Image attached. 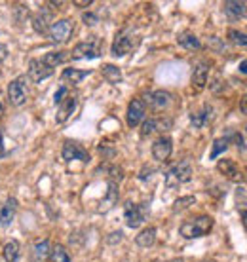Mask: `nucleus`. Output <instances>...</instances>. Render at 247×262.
<instances>
[{
	"mask_svg": "<svg viewBox=\"0 0 247 262\" xmlns=\"http://www.w3.org/2000/svg\"><path fill=\"white\" fill-rule=\"evenodd\" d=\"M99 55H101V52H99V46L95 44V42H80V44H76L74 50H72L71 59H74V61L95 59V57H99Z\"/></svg>",
	"mask_w": 247,
	"mask_h": 262,
	"instance_id": "6e6552de",
	"label": "nucleus"
},
{
	"mask_svg": "<svg viewBox=\"0 0 247 262\" xmlns=\"http://www.w3.org/2000/svg\"><path fill=\"white\" fill-rule=\"evenodd\" d=\"M69 57H71V55H69L67 52H50V53H46L44 57H42V63H44V65H48L50 69H53V67L65 63Z\"/></svg>",
	"mask_w": 247,
	"mask_h": 262,
	"instance_id": "4be33fe9",
	"label": "nucleus"
},
{
	"mask_svg": "<svg viewBox=\"0 0 247 262\" xmlns=\"http://www.w3.org/2000/svg\"><path fill=\"white\" fill-rule=\"evenodd\" d=\"M208 76H209L208 63H200V65L194 69V74H192V84H194V88L198 90V92L205 88V84H208Z\"/></svg>",
	"mask_w": 247,
	"mask_h": 262,
	"instance_id": "f3484780",
	"label": "nucleus"
},
{
	"mask_svg": "<svg viewBox=\"0 0 247 262\" xmlns=\"http://www.w3.org/2000/svg\"><path fill=\"white\" fill-rule=\"evenodd\" d=\"M240 215H241V223H243V228L247 232V207H240Z\"/></svg>",
	"mask_w": 247,
	"mask_h": 262,
	"instance_id": "f704fd0d",
	"label": "nucleus"
},
{
	"mask_svg": "<svg viewBox=\"0 0 247 262\" xmlns=\"http://www.w3.org/2000/svg\"><path fill=\"white\" fill-rule=\"evenodd\" d=\"M240 72L241 74H247V59H243L240 63Z\"/></svg>",
	"mask_w": 247,
	"mask_h": 262,
	"instance_id": "58836bf2",
	"label": "nucleus"
},
{
	"mask_svg": "<svg viewBox=\"0 0 247 262\" xmlns=\"http://www.w3.org/2000/svg\"><path fill=\"white\" fill-rule=\"evenodd\" d=\"M61 156L65 162H72V160H80V162H84L88 164L90 162V154L86 148H82L78 143H74V141H67L63 144V152H61Z\"/></svg>",
	"mask_w": 247,
	"mask_h": 262,
	"instance_id": "0eeeda50",
	"label": "nucleus"
},
{
	"mask_svg": "<svg viewBox=\"0 0 247 262\" xmlns=\"http://www.w3.org/2000/svg\"><path fill=\"white\" fill-rule=\"evenodd\" d=\"M17 258H19V242L10 239V242L4 245V260L17 262Z\"/></svg>",
	"mask_w": 247,
	"mask_h": 262,
	"instance_id": "393cba45",
	"label": "nucleus"
},
{
	"mask_svg": "<svg viewBox=\"0 0 247 262\" xmlns=\"http://www.w3.org/2000/svg\"><path fill=\"white\" fill-rule=\"evenodd\" d=\"M192 203H196L194 196H182V198H179V200H175V203H173L171 211H173V213H181V211L189 209Z\"/></svg>",
	"mask_w": 247,
	"mask_h": 262,
	"instance_id": "c85d7f7f",
	"label": "nucleus"
},
{
	"mask_svg": "<svg viewBox=\"0 0 247 262\" xmlns=\"http://www.w3.org/2000/svg\"><path fill=\"white\" fill-rule=\"evenodd\" d=\"M190 179H192V165H190L189 160L177 162V164L171 165L168 169V173H166V184H168L169 188H171V186H177V184L189 183Z\"/></svg>",
	"mask_w": 247,
	"mask_h": 262,
	"instance_id": "f03ea898",
	"label": "nucleus"
},
{
	"mask_svg": "<svg viewBox=\"0 0 247 262\" xmlns=\"http://www.w3.org/2000/svg\"><path fill=\"white\" fill-rule=\"evenodd\" d=\"M227 148H228V139L227 137L215 139L213 148H211V154H209V158H211V160H217V158H219V154H222Z\"/></svg>",
	"mask_w": 247,
	"mask_h": 262,
	"instance_id": "c756f323",
	"label": "nucleus"
},
{
	"mask_svg": "<svg viewBox=\"0 0 247 262\" xmlns=\"http://www.w3.org/2000/svg\"><path fill=\"white\" fill-rule=\"evenodd\" d=\"M82 19H84L86 25H95V23L99 21V17L95 15V13H84V17H82Z\"/></svg>",
	"mask_w": 247,
	"mask_h": 262,
	"instance_id": "72a5a7b5",
	"label": "nucleus"
},
{
	"mask_svg": "<svg viewBox=\"0 0 247 262\" xmlns=\"http://www.w3.org/2000/svg\"><path fill=\"white\" fill-rule=\"evenodd\" d=\"M156 242V228L154 226H149V228H145L141 234H137L135 237V243L139 247H152Z\"/></svg>",
	"mask_w": 247,
	"mask_h": 262,
	"instance_id": "6ab92c4d",
	"label": "nucleus"
},
{
	"mask_svg": "<svg viewBox=\"0 0 247 262\" xmlns=\"http://www.w3.org/2000/svg\"><path fill=\"white\" fill-rule=\"evenodd\" d=\"M228 38L234 42L236 46H241V48H247V34L245 33H240V31H228Z\"/></svg>",
	"mask_w": 247,
	"mask_h": 262,
	"instance_id": "2f4dec72",
	"label": "nucleus"
},
{
	"mask_svg": "<svg viewBox=\"0 0 247 262\" xmlns=\"http://www.w3.org/2000/svg\"><path fill=\"white\" fill-rule=\"evenodd\" d=\"M103 76H105V80L111 82V84H120V82H122V71L114 65H105Z\"/></svg>",
	"mask_w": 247,
	"mask_h": 262,
	"instance_id": "a878e982",
	"label": "nucleus"
},
{
	"mask_svg": "<svg viewBox=\"0 0 247 262\" xmlns=\"http://www.w3.org/2000/svg\"><path fill=\"white\" fill-rule=\"evenodd\" d=\"M177 42H179L184 50H189V52H196V50H200V48H202V42H200V40H198V36H194L192 33L179 34Z\"/></svg>",
	"mask_w": 247,
	"mask_h": 262,
	"instance_id": "aec40b11",
	"label": "nucleus"
},
{
	"mask_svg": "<svg viewBox=\"0 0 247 262\" xmlns=\"http://www.w3.org/2000/svg\"><path fill=\"white\" fill-rule=\"evenodd\" d=\"M67 97H69V90H67V88H59L57 93H55V97H53V101H55L57 105H61Z\"/></svg>",
	"mask_w": 247,
	"mask_h": 262,
	"instance_id": "473e14b6",
	"label": "nucleus"
},
{
	"mask_svg": "<svg viewBox=\"0 0 247 262\" xmlns=\"http://www.w3.org/2000/svg\"><path fill=\"white\" fill-rule=\"evenodd\" d=\"M114 234H116V236H111L109 237V242H116V239H122V232H114Z\"/></svg>",
	"mask_w": 247,
	"mask_h": 262,
	"instance_id": "ea45409f",
	"label": "nucleus"
},
{
	"mask_svg": "<svg viewBox=\"0 0 247 262\" xmlns=\"http://www.w3.org/2000/svg\"><path fill=\"white\" fill-rule=\"evenodd\" d=\"M211 228H213V219L209 215H200L187 221V223H182L179 232L187 239H196V237L208 236L209 232H211Z\"/></svg>",
	"mask_w": 247,
	"mask_h": 262,
	"instance_id": "f257e3e1",
	"label": "nucleus"
},
{
	"mask_svg": "<svg viewBox=\"0 0 247 262\" xmlns=\"http://www.w3.org/2000/svg\"><path fill=\"white\" fill-rule=\"evenodd\" d=\"M145 112H147V105L143 103V99H133L128 106V114H126V120H128V125L130 127H137L141 124V120L145 118Z\"/></svg>",
	"mask_w": 247,
	"mask_h": 262,
	"instance_id": "9d476101",
	"label": "nucleus"
},
{
	"mask_svg": "<svg viewBox=\"0 0 247 262\" xmlns=\"http://www.w3.org/2000/svg\"><path fill=\"white\" fill-rule=\"evenodd\" d=\"M15 213H17V200H15V198H8L6 203H4L2 209H0V226H2V228H8V226L12 224Z\"/></svg>",
	"mask_w": 247,
	"mask_h": 262,
	"instance_id": "2eb2a0df",
	"label": "nucleus"
},
{
	"mask_svg": "<svg viewBox=\"0 0 247 262\" xmlns=\"http://www.w3.org/2000/svg\"><path fill=\"white\" fill-rule=\"evenodd\" d=\"M50 262H72L67 249L63 245H53L52 251H50Z\"/></svg>",
	"mask_w": 247,
	"mask_h": 262,
	"instance_id": "bb28decb",
	"label": "nucleus"
},
{
	"mask_svg": "<svg viewBox=\"0 0 247 262\" xmlns=\"http://www.w3.org/2000/svg\"><path fill=\"white\" fill-rule=\"evenodd\" d=\"M208 118H209V106H205L203 111L196 112V114L190 116V124L194 125V127H203L205 122H208Z\"/></svg>",
	"mask_w": 247,
	"mask_h": 262,
	"instance_id": "7c9ffc66",
	"label": "nucleus"
},
{
	"mask_svg": "<svg viewBox=\"0 0 247 262\" xmlns=\"http://www.w3.org/2000/svg\"><path fill=\"white\" fill-rule=\"evenodd\" d=\"M147 215H149V207L143 205V203H133V202L126 203L123 216H126V224L130 228H139L147 221Z\"/></svg>",
	"mask_w": 247,
	"mask_h": 262,
	"instance_id": "7ed1b4c3",
	"label": "nucleus"
},
{
	"mask_svg": "<svg viewBox=\"0 0 247 262\" xmlns=\"http://www.w3.org/2000/svg\"><path fill=\"white\" fill-rule=\"evenodd\" d=\"M143 103L145 105L149 103L154 111H162V108L169 106V103H171V93L163 92V90H156V92H152V93H147Z\"/></svg>",
	"mask_w": 247,
	"mask_h": 262,
	"instance_id": "f8f14e48",
	"label": "nucleus"
},
{
	"mask_svg": "<svg viewBox=\"0 0 247 262\" xmlns=\"http://www.w3.org/2000/svg\"><path fill=\"white\" fill-rule=\"evenodd\" d=\"M118 202V186L116 183H109V190H107V196H105L103 200V205L99 207V211H109L114 205V203Z\"/></svg>",
	"mask_w": 247,
	"mask_h": 262,
	"instance_id": "b1692460",
	"label": "nucleus"
},
{
	"mask_svg": "<svg viewBox=\"0 0 247 262\" xmlns=\"http://www.w3.org/2000/svg\"><path fill=\"white\" fill-rule=\"evenodd\" d=\"M2 118H4V106L0 105V120H2Z\"/></svg>",
	"mask_w": 247,
	"mask_h": 262,
	"instance_id": "a19ab883",
	"label": "nucleus"
},
{
	"mask_svg": "<svg viewBox=\"0 0 247 262\" xmlns=\"http://www.w3.org/2000/svg\"><path fill=\"white\" fill-rule=\"evenodd\" d=\"M91 74V71H78V69H65L61 78L65 82H71V84H80L84 78H88Z\"/></svg>",
	"mask_w": 247,
	"mask_h": 262,
	"instance_id": "412c9836",
	"label": "nucleus"
},
{
	"mask_svg": "<svg viewBox=\"0 0 247 262\" xmlns=\"http://www.w3.org/2000/svg\"><path fill=\"white\" fill-rule=\"evenodd\" d=\"M27 95H29V90H27V84L23 76L10 82V85H8V99H10V103H12L13 106L25 105Z\"/></svg>",
	"mask_w": 247,
	"mask_h": 262,
	"instance_id": "20e7f679",
	"label": "nucleus"
},
{
	"mask_svg": "<svg viewBox=\"0 0 247 262\" xmlns=\"http://www.w3.org/2000/svg\"><path fill=\"white\" fill-rule=\"evenodd\" d=\"M154 262H179V260H154Z\"/></svg>",
	"mask_w": 247,
	"mask_h": 262,
	"instance_id": "79ce46f5",
	"label": "nucleus"
},
{
	"mask_svg": "<svg viewBox=\"0 0 247 262\" xmlns=\"http://www.w3.org/2000/svg\"><path fill=\"white\" fill-rule=\"evenodd\" d=\"M224 13L230 19H240L241 15L247 13V4L238 2V0H228V2H224Z\"/></svg>",
	"mask_w": 247,
	"mask_h": 262,
	"instance_id": "dca6fc26",
	"label": "nucleus"
},
{
	"mask_svg": "<svg viewBox=\"0 0 247 262\" xmlns=\"http://www.w3.org/2000/svg\"><path fill=\"white\" fill-rule=\"evenodd\" d=\"M217 169L219 173H222L228 181H232V183H243L245 181V175H243V171L240 169V165L232 162V160H221L219 164H217Z\"/></svg>",
	"mask_w": 247,
	"mask_h": 262,
	"instance_id": "423d86ee",
	"label": "nucleus"
},
{
	"mask_svg": "<svg viewBox=\"0 0 247 262\" xmlns=\"http://www.w3.org/2000/svg\"><path fill=\"white\" fill-rule=\"evenodd\" d=\"M50 13L48 12H40L36 17H34V21H33V27H34V31L36 33H40V34H46L48 31H50V27H52V23H50Z\"/></svg>",
	"mask_w": 247,
	"mask_h": 262,
	"instance_id": "5701e85b",
	"label": "nucleus"
},
{
	"mask_svg": "<svg viewBox=\"0 0 247 262\" xmlns=\"http://www.w3.org/2000/svg\"><path fill=\"white\" fill-rule=\"evenodd\" d=\"M52 74H53V69L44 65L42 59H33L29 63V78L33 80V82H36V84L46 78H50Z\"/></svg>",
	"mask_w": 247,
	"mask_h": 262,
	"instance_id": "ddd939ff",
	"label": "nucleus"
},
{
	"mask_svg": "<svg viewBox=\"0 0 247 262\" xmlns=\"http://www.w3.org/2000/svg\"><path fill=\"white\" fill-rule=\"evenodd\" d=\"M74 108H76V99L74 97H69L59 105V111H57V116H55V120H57L59 124H63V122H67V120L71 118V114L74 112Z\"/></svg>",
	"mask_w": 247,
	"mask_h": 262,
	"instance_id": "a211bd4d",
	"label": "nucleus"
},
{
	"mask_svg": "<svg viewBox=\"0 0 247 262\" xmlns=\"http://www.w3.org/2000/svg\"><path fill=\"white\" fill-rule=\"evenodd\" d=\"M91 4V0H74V6H78V8H86V6H90Z\"/></svg>",
	"mask_w": 247,
	"mask_h": 262,
	"instance_id": "e433bc0d",
	"label": "nucleus"
},
{
	"mask_svg": "<svg viewBox=\"0 0 247 262\" xmlns=\"http://www.w3.org/2000/svg\"><path fill=\"white\" fill-rule=\"evenodd\" d=\"M173 125V120L171 118H150L145 120L143 127H141V137H149L156 131H168L169 127Z\"/></svg>",
	"mask_w": 247,
	"mask_h": 262,
	"instance_id": "9b49d317",
	"label": "nucleus"
},
{
	"mask_svg": "<svg viewBox=\"0 0 247 262\" xmlns=\"http://www.w3.org/2000/svg\"><path fill=\"white\" fill-rule=\"evenodd\" d=\"M131 48H133V36L130 34V31H128V29H126V31H120V33L116 34L114 42H112V55H114V57H123Z\"/></svg>",
	"mask_w": 247,
	"mask_h": 262,
	"instance_id": "1a4fd4ad",
	"label": "nucleus"
},
{
	"mask_svg": "<svg viewBox=\"0 0 247 262\" xmlns=\"http://www.w3.org/2000/svg\"><path fill=\"white\" fill-rule=\"evenodd\" d=\"M8 57V46H4V44H0V63L6 59Z\"/></svg>",
	"mask_w": 247,
	"mask_h": 262,
	"instance_id": "c9c22d12",
	"label": "nucleus"
},
{
	"mask_svg": "<svg viewBox=\"0 0 247 262\" xmlns=\"http://www.w3.org/2000/svg\"><path fill=\"white\" fill-rule=\"evenodd\" d=\"M50 251H52V247H50V242L48 239H42L40 243H36L34 245V258H38V260H46L48 256H50Z\"/></svg>",
	"mask_w": 247,
	"mask_h": 262,
	"instance_id": "cd10ccee",
	"label": "nucleus"
},
{
	"mask_svg": "<svg viewBox=\"0 0 247 262\" xmlns=\"http://www.w3.org/2000/svg\"><path fill=\"white\" fill-rule=\"evenodd\" d=\"M72 31H74V23H72L71 19H59L50 27L48 34H50V38H52L53 42L61 44V42H67V40L71 38Z\"/></svg>",
	"mask_w": 247,
	"mask_h": 262,
	"instance_id": "39448f33",
	"label": "nucleus"
},
{
	"mask_svg": "<svg viewBox=\"0 0 247 262\" xmlns=\"http://www.w3.org/2000/svg\"><path fill=\"white\" fill-rule=\"evenodd\" d=\"M240 108H241V112H243V114H247V97H243V99H241Z\"/></svg>",
	"mask_w": 247,
	"mask_h": 262,
	"instance_id": "4c0bfd02",
	"label": "nucleus"
},
{
	"mask_svg": "<svg viewBox=\"0 0 247 262\" xmlns=\"http://www.w3.org/2000/svg\"><path fill=\"white\" fill-rule=\"evenodd\" d=\"M173 152V143L169 137H160L152 143V156L156 158L158 162H166Z\"/></svg>",
	"mask_w": 247,
	"mask_h": 262,
	"instance_id": "4468645a",
	"label": "nucleus"
}]
</instances>
